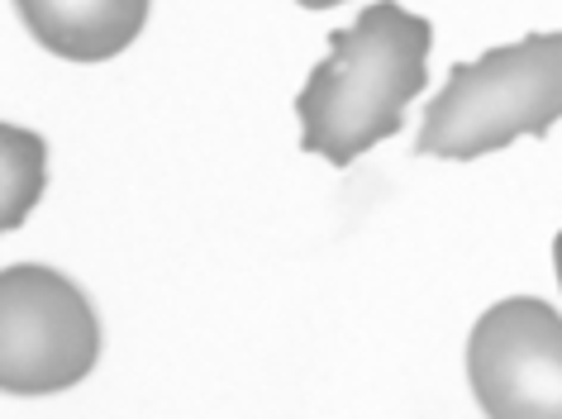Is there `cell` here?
<instances>
[{
	"label": "cell",
	"instance_id": "4",
	"mask_svg": "<svg viewBox=\"0 0 562 419\" xmlns=\"http://www.w3.org/2000/svg\"><path fill=\"white\" fill-rule=\"evenodd\" d=\"M468 382L486 419H562V315L510 296L472 325Z\"/></svg>",
	"mask_w": 562,
	"mask_h": 419
},
{
	"label": "cell",
	"instance_id": "5",
	"mask_svg": "<svg viewBox=\"0 0 562 419\" xmlns=\"http://www.w3.org/2000/svg\"><path fill=\"white\" fill-rule=\"evenodd\" d=\"M24 30L67 63H105L138 38L148 0H15Z\"/></svg>",
	"mask_w": 562,
	"mask_h": 419
},
{
	"label": "cell",
	"instance_id": "2",
	"mask_svg": "<svg viewBox=\"0 0 562 419\" xmlns=\"http://www.w3.org/2000/svg\"><path fill=\"white\" fill-rule=\"evenodd\" d=\"M562 120V34H529L448 72L429 101L415 152L486 158L519 134L543 138Z\"/></svg>",
	"mask_w": 562,
	"mask_h": 419
},
{
	"label": "cell",
	"instance_id": "6",
	"mask_svg": "<svg viewBox=\"0 0 562 419\" xmlns=\"http://www.w3.org/2000/svg\"><path fill=\"white\" fill-rule=\"evenodd\" d=\"M48 186V144L24 124H0V229H20Z\"/></svg>",
	"mask_w": 562,
	"mask_h": 419
},
{
	"label": "cell",
	"instance_id": "3",
	"mask_svg": "<svg viewBox=\"0 0 562 419\" xmlns=\"http://www.w3.org/2000/svg\"><path fill=\"white\" fill-rule=\"evenodd\" d=\"M101 325L63 272L20 262L0 276V386L5 396H53L95 367Z\"/></svg>",
	"mask_w": 562,
	"mask_h": 419
},
{
	"label": "cell",
	"instance_id": "8",
	"mask_svg": "<svg viewBox=\"0 0 562 419\" xmlns=\"http://www.w3.org/2000/svg\"><path fill=\"white\" fill-rule=\"evenodd\" d=\"M553 268H558V286H562V234L553 239Z\"/></svg>",
	"mask_w": 562,
	"mask_h": 419
},
{
	"label": "cell",
	"instance_id": "7",
	"mask_svg": "<svg viewBox=\"0 0 562 419\" xmlns=\"http://www.w3.org/2000/svg\"><path fill=\"white\" fill-rule=\"evenodd\" d=\"M296 5H305V10H334V5H344V0H296Z\"/></svg>",
	"mask_w": 562,
	"mask_h": 419
},
{
	"label": "cell",
	"instance_id": "1",
	"mask_svg": "<svg viewBox=\"0 0 562 419\" xmlns=\"http://www.w3.org/2000/svg\"><path fill=\"white\" fill-rule=\"evenodd\" d=\"M429 20L411 15L396 0H376L348 30H334L329 58L296 95L301 148L348 167L391 138L429 81Z\"/></svg>",
	"mask_w": 562,
	"mask_h": 419
}]
</instances>
